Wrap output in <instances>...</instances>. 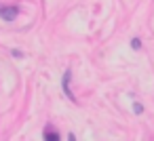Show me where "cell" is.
<instances>
[{
	"label": "cell",
	"mask_w": 154,
	"mask_h": 141,
	"mask_svg": "<svg viewBox=\"0 0 154 141\" xmlns=\"http://www.w3.org/2000/svg\"><path fill=\"white\" fill-rule=\"evenodd\" d=\"M17 15H19L17 7H0V17H2L5 21H13Z\"/></svg>",
	"instance_id": "obj_1"
},
{
	"label": "cell",
	"mask_w": 154,
	"mask_h": 141,
	"mask_svg": "<svg viewBox=\"0 0 154 141\" xmlns=\"http://www.w3.org/2000/svg\"><path fill=\"white\" fill-rule=\"evenodd\" d=\"M70 76H72V72L68 70V72L63 74V80H61V88H63V93L68 95V99H70V101H76V97H74V93L70 91Z\"/></svg>",
	"instance_id": "obj_2"
},
{
	"label": "cell",
	"mask_w": 154,
	"mask_h": 141,
	"mask_svg": "<svg viewBox=\"0 0 154 141\" xmlns=\"http://www.w3.org/2000/svg\"><path fill=\"white\" fill-rule=\"evenodd\" d=\"M42 137H45L47 141H59V135H57L55 130H49V128L45 130V135H42Z\"/></svg>",
	"instance_id": "obj_3"
},
{
	"label": "cell",
	"mask_w": 154,
	"mask_h": 141,
	"mask_svg": "<svg viewBox=\"0 0 154 141\" xmlns=\"http://www.w3.org/2000/svg\"><path fill=\"white\" fill-rule=\"evenodd\" d=\"M131 49L139 51V49H141V40H139V38H133V40H131Z\"/></svg>",
	"instance_id": "obj_4"
},
{
	"label": "cell",
	"mask_w": 154,
	"mask_h": 141,
	"mask_svg": "<svg viewBox=\"0 0 154 141\" xmlns=\"http://www.w3.org/2000/svg\"><path fill=\"white\" fill-rule=\"evenodd\" d=\"M133 112H135V114H141V112H143V105L135 101V103H133Z\"/></svg>",
	"instance_id": "obj_5"
}]
</instances>
